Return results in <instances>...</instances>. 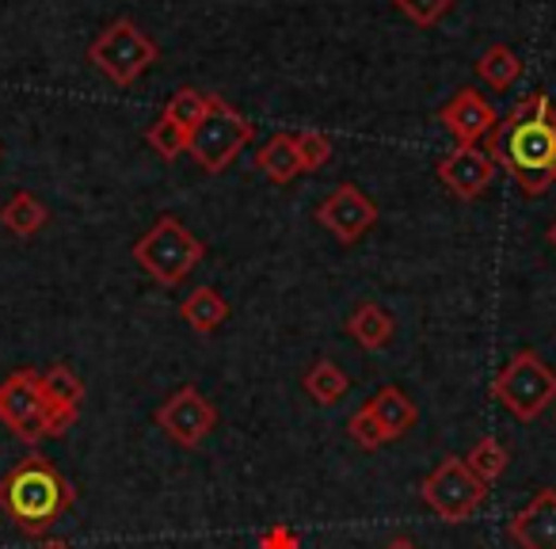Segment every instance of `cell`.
<instances>
[{"label":"cell","instance_id":"cell-14","mask_svg":"<svg viewBox=\"0 0 556 549\" xmlns=\"http://www.w3.org/2000/svg\"><path fill=\"white\" fill-rule=\"evenodd\" d=\"M39 382H42V394H47L50 409H54L70 427L77 424L80 404H85V382H80V374L65 363H54L39 374Z\"/></svg>","mask_w":556,"mask_h":549},{"label":"cell","instance_id":"cell-22","mask_svg":"<svg viewBox=\"0 0 556 549\" xmlns=\"http://www.w3.org/2000/svg\"><path fill=\"white\" fill-rule=\"evenodd\" d=\"M465 465L472 470V477L484 481V485H495V481L507 473L510 465V450L503 447L495 435H484V439L472 442V450L465 454Z\"/></svg>","mask_w":556,"mask_h":549},{"label":"cell","instance_id":"cell-16","mask_svg":"<svg viewBox=\"0 0 556 549\" xmlns=\"http://www.w3.org/2000/svg\"><path fill=\"white\" fill-rule=\"evenodd\" d=\"M393 333H396L393 313H389L386 305H378V302H358L355 310H351L348 336L358 344V348H366V351L389 348V344H393Z\"/></svg>","mask_w":556,"mask_h":549},{"label":"cell","instance_id":"cell-2","mask_svg":"<svg viewBox=\"0 0 556 549\" xmlns=\"http://www.w3.org/2000/svg\"><path fill=\"white\" fill-rule=\"evenodd\" d=\"M77 503V488L62 477L54 462L39 450L20 458L4 477H0V511L12 519L31 538H47L65 519V511Z\"/></svg>","mask_w":556,"mask_h":549},{"label":"cell","instance_id":"cell-26","mask_svg":"<svg viewBox=\"0 0 556 549\" xmlns=\"http://www.w3.org/2000/svg\"><path fill=\"white\" fill-rule=\"evenodd\" d=\"M348 435L358 442L363 450H378V447H386V432H381V424L374 420V412L366 409H358V412H351V420H348Z\"/></svg>","mask_w":556,"mask_h":549},{"label":"cell","instance_id":"cell-9","mask_svg":"<svg viewBox=\"0 0 556 549\" xmlns=\"http://www.w3.org/2000/svg\"><path fill=\"white\" fill-rule=\"evenodd\" d=\"M156 427H164L172 442L194 450L217 427V409L202 397L199 386H184L156 409Z\"/></svg>","mask_w":556,"mask_h":549},{"label":"cell","instance_id":"cell-12","mask_svg":"<svg viewBox=\"0 0 556 549\" xmlns=\"http://www.w3.org/2000/svg\"><path fill=\"white\" fill-rule=\"evenodd\" d=\"M439 123L454 134L457 146H477L480 138H488L500 126V115L477 88H462L446 108H439Z\"/></svg>","mask_w":556,"mask_h":549},{"label":"cell","instance_id":"cell-6","mask_svg":"<svg viewBox=\"0 0 556 549\" xmlns=\"http://www.w3.org/2000/svg\"><path fill=\"white\" fill-rule=\"evenodd\" d=\"M252 138H255V126L248 123L237 108H229L222 96H210V111L191 130L187 153L194 157V164H199L202 172H214L217 176V172H225L248 146H252Z\"/></svg>","mask_w":556,"mask_h":549},{"label":"cell","instance_id":"cell-20","mask_svg":"<svg viewBox=\"0 0 556 549\" xmlns=\"http://www.w3.org/2000/svg\"><path fill=\"white\" fill-rule=\"evenodd\" d=\"M302 386H305V394H309L313 401L328 409V404H340L343 397H348L351 378L340 371V363H332V359H317V363L305 371Z\"/></svg>","mask_w":556,"mask_h":549},{"label":"cell","instance_id":"cell-24","mask_svg":"<svg viewBox=\"0 0 556 549\" xmlns=\"http://www.w3.org/2000/svg\"><path fill=\"white\" fill-rule=\"evenodd\" d=\"M146 141L156 157H164V161H179V157L187 153V146H191V134H187L179 123H172L168 115H161L146 130Z\"/></svg>","mask_w":556,"mask_h":549},{"label":"cell","instance_id":"cell-30","mask_svg":"<svg viewBox=\"0 0 556 549\" xmlns=\"http://www.w3.org/2000/svg\"><path fill=\"white\" fill-rule=\"evenodd\" d=\"M545 237H548V245H553V248H556V222H553V225H548V233H545Z\"/></svg>","mask_w":556,"mask_h":549},{"label":"cell","instance_id":"cell-10","mask_svg":"<svg viewBox=\"0 0 556 549\" xmlns=\"http://www.w3.org/2000/svg\"><path fill=\"white\" fill-rule=\"evenodd\" d=\"M317 222L325 225L340 245H358L363 233H370L374 222H378V202L366 199L355 184H340L328 199H320Z\"/></svg>","mask_w":556,"mask_h":549},{"label":"cell","instance_id":"cell-15","mask_svg":"<svg viewBox=\"0 0 556 549\" xmlns=\"http://www.w3.org/2000/svg\"><path fill=\"white\" fill-rule=\"evenodd\" d=\"M366 409L374 412V420L381 424V432H386L389 442L401 439V435H408L412 427H416V420H419L416 401H412V397L404 394V389H396V386H381L378 394L366 401Z\"/></svg>","mask_w":556,"mask_h":549},{"label":"cell","instance_id":"cell-17","mask_svg":"<svg viewBox=\"0 0 556 549\" xmlns=\"http://www.w3.org/2000/svg\"><path fill=\"white\" fill-rule=\"evenodd\" d=\"M255 169H260L270 184H294V179L302 176V157H298L294 134H270L260 153H255Z\"/></svg>","mask_w":556,"mask_h":549},{"label":"cell","instance_id":"cell-8","mask_svg":"<svg viewBox=\"0 0 556 549\" xmlns=\"http://www.w3.org/2000/svg\"><path fill=\"white\" fill-rule=\"evenodd\" d=\"M419 496H424V503L442 523H465V519H472L480 511L488 485L472 477L465 458H442L431 470V477L424 481V492Z\"/></svg>","mask_w":556,"mask_h":549},{"label":"cell","instance_id":"cell-28","mask_svg":"<svg viewBox=\"0 0 556 549\" xmlns=\"http://www.w3.org/2000/svg\"><path fill=\"white\" fill-rule=\"evenodd\" d=\"M35 549H73L70 541H62V538H47L42 546H35Z\"/></svg>","mask_w":556,"mask_h":549},{"label":"cell","instance_id":"cell-7","mask_svg":"<svg viewBox=\"0 0 556 549\" xmlns=\"http://www.w3.org/2000/svg\"><path fill=\"white\" fill-rule=\"evenodd\" d=\"M156 58H161V47H156L134 20H115V24H108L96 35L92 47H88V62L118 88L134 85Z\"/></svg>","mask_w":556,"mask_h":549},{"label":"cell","instance_id":"cell-5","mask_svg":"<svg viewBox=\"0 0 556 549\" xmlns=\"http://www.w3.org/2000/svg\"><path fill=\"white\" fill-rule=\"evenodd\" d=\"M492 397L522 424H533L548 404L556 401V371L538 355L522 348L500 366L492 378Z\"/></svg>","mask_w":556,"mask_h":549},{"label":"cell","instance_id":"cell-29","mask_svg":"<svg viewBox=\"0 0 556 549\" xmlns=\"http://www.w3.org/2000/svg\"><path fill=\"white\" fill-rule=\"evenodd\" d=\"M386 549H419V546H416V541H412V538H393Z\"/></svg>","mask_w":556,"mask_h":549},{"label":"cell","instance_id":"cell-25","mask_svg":"<svg viewBox=\"0 0 556 549\" xmlns=\"http://www.w3.org/2000/svg\"><path fill=\"white\" fill-rule=\"evenodd\" d=\"M298 157H302V172H320L328 161H332V138L320 130H298Z\"/></svg>","mask_w":556,"mask_h":549},{"label":"cell","instance_id":"cell-27","mask_svg":"<svg viewBox=\"0 0 556 549\" xmlns=\"http://www.w3.org/2000/svg\"><path fill=\"white\" fill-rule=\"evenodd\" d=\"M396 9L412 20L416 27H434L450 9H454V0H393Z\"/></svg>","mask_w":556,"mask_h":549},{"label":"cell","instance_id":"cell-19","mask_svg":"<svg viewBox=\"0 0 556 549\" xmlns=\"http://www.w3.org/2000/svg\"><path fill=\"white\" fill-rule=\"evenodd\" d=\"M50 210L42 199H35L31 191H16L4 207H0V225L12 233V237H35L39 229H47Z\"/></svg>","mask_w":556,"mask_h":549},{"label":"cell","instance_id":"cell-23","mask_svg":"<svg viewBox=\"0 0 556 549\" xmlns=\"http://www.w3.org/2000/svg\"><path fill=\"white\" fill-rule=\"evenodd\" d=\"M206 111H210V92H202V88H179V92L164 103L161 115H168L172 123H179L187 134H191L194 126L206 118Z\"/></svg>","mask_w":556,"mask_h":549},{"label":"cell","instance_id":"cell-18","mask_svg":"<svg viewBox=\"0 0 556 549\" xmlns=\"http://www.w3.org/2000/svg\"><path fill=\"white\" fill-rule=\"evenodd\" d=\"M179 317H184V325L194 328L199 336H210L229 321V302H225L214 287H199L187 295L184 305H179Z\"/></svg>","mask_w":556,"mask_h":549},{"label":"cell","instance_id":"cell-11","mask_svg":"<svg viewBox=\"0 0 556 549\" xmlns=\"http://www.w3.org/2000/svg\"><path fill=\"white\" fill-rule=\"evenodd\" d=\"M492 176H495V157L480 146H457L454 153H446L439 161V179L462 202L480 199L492 187Z\"/></svg>","mask_w":556,"mask_h":549},{"label":"cell","instance_id":"cell-4","mask_svg":"<svg viewBox=\"0 0 556 549\" xmlns=\"http://www.w3.org/2000/svg\"><path fill=\"white\" fill-rule=\"evenodd\" d=\"M0 424L31 447H39L42 439H62L70 432V424L50 409L39 371H16L0 382Z\"/></svg>","mask_w":556,"mask_h":549},{"label":"cell","instance_id":"cell-21","mask_svg":"<svg viewBox=\"0 0 556 549\" xmlns=\"http://www.w3.org/2000/svg\"><path fill=\"white\" fill-rule=\"evenodd\" d=\"M477 77L484 80V85H492L495 92H503V88H510L522 77V58L510 47H503V42H495V47H488L484 54H480Z\"/></svg>","mask_w":556,"mask_h":549},{"label":"cell","instance_id":"cell-3","mask_svg":"<svg viewBox=\"0 0 556 549\" xmlns=\"http://www.w3.org/2000/svg\"><path fill=\"white\" fill-rule=\"evenodd\" d=\"M206 260V245L187 229L179 217L164 214L134 240V263L161 287H179L199 263Z\"/></svg>","mask_w":556,"mask_h":549},{"label":"cell","instance_id":"cell-13","mask_svg":"<svg viewBox=\"0 0 556 549\" xmlns=\"http://www.w3.org/2000/svg\"><path fill=\"white\" fill-rule=\"evenodd\" d=\"M507 538L518 549H556V488H541L507 523Z\"/></svg>","mask_w":556,"mask_h":549},{"label":"cell","instance_id":"cell-1","mask_svg":"<svg viewBox=\"0 0 556 549\" xmlns=\"http://www.w3.org/2000/svg\"><path fill=\"white\" fill-rule=\"evenodd\" d=\"M495 164L510 172L526 199H538L556 184V108L548 92H530L492 130Z\"/></svg>","mask_w":556,"mask_h":549}]
</instances>
